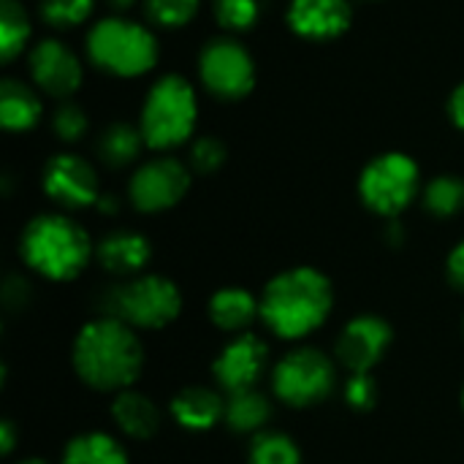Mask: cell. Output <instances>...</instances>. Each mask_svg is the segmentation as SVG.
Returning <instances> with one entry per match:
<instances>
[{
	"label": "cell",
	"instance_id": "obj_5",
	"mask_svg": "<svg viewBox=\"0 0 464 464\" xmlns=\"http://www.w3.org/2000/svg\"><path fill=\"white\" fill-rule=\"evenodd\" d=\"M87 54L95 68L111 76H141L158 63V41L155 35L130 19L106 16L92 24L87 33Z\"/></svg>",
	"mask_w": 464,
	"mask_h": 464
},
{
	"label": "cell",
	"instance_id": "obj_21",
	"mask_svg": "<svg viewBox=\"0 0 464 464\" xmlns=\"http://www.w3.org/2000/svg\"><path fill=\"white\" fill-rule=\"evenodd\" d=\"M269 419H272V402L258 389L226 394L223 421L228 424V430L242 432V435H258V432H264Z\"/></svg>",
	"mask_w": 464,
	"mask_h": 464
},
{
	"label": "cell",
	"instance_id": "obj_33",
	"mask_svg": "<svg viewBox=\"0 0 464 464\" xmlns=\"http://www.w3.org/2000/svg\"><path fill=\"white\" fill-rule=\"evenodd\" d=\"M27 299H30V285H27V280H22V277H8L5 285H3V304H5L8 310H19V307L27 304Z\"/></svg>",
	"mask_w": 464,
	"mask_h": 464
},
{
	"label": "cell",
	"instance_id": "obj_34",
	"mask_svg": "<svg viewBox=\"0 0 464 464\" xmlns=\"http://www.w3.org/2000/svg\"><path fill=\"white\" fill-rule=\"evenodd\" d=\"M446 275H449V283L462 291L464 294V239L449 253V261H446Z\"/></svg>",
	"mask_w": 464,
	"mask_h": 464
},
{
	"label": "cell",
	"instance_id": "obj_26",
	"mask_svg": "<svg viewBox=\"0 0 464 464\" xmlns=\"http://www.w3.org/2000/svg\"><path fill=\"white\" fill-rule=\"evenodd\" d=\"M247 459L250 464H302V451L285 432L264 430L253 435Z\"/></svg>",
	"mask_w": 464,
	"mask_h": 464
},
{
	"label": "cell",
	"instance_id": "obj_2",
	"mask_svg": "<svg viewBox=\"0 0 464 464\" xmlns=\"http://www.w3.org/2000/svg\"><path fill=\"white\" fill-rule=\"evenodd\" d=\"M332 307V283L313 266H294L275 275L261 294V321L280 340L313 334L326 324Z\"/></svg>",
	"mask_w": 464,
	"mask_h": 464
},
{
	"label": "cell",
	"instance_id": "obj_29",
	"mask_svg": "<svg viewBox=\"0 0 464 464\" xmlns=\"http://www.w3.org/2000/svg\"><path fill=\"white\" fill-rule=\"evenodd\" d=\"M198 11V0H144V14L158 27H185Z\"/></svg>",
	"mask_w": 464,
	"mask_h": 464
},
{
	"label": "cell",
	"instance_id": "obj_3",
	"mask_svg": "<svg viewBox=\"0 0 464 464\" xmlns=\"http://www.w3.org/2000/svg\"><path fill=\"white\" fill-rule=\"evenodd\" d=\"M19 256L35 275L52 283H68L87 269L95 247L90 242V234L73 218L44 212L24 226Z\"/></svg>",
	"mask_w": 464,
	"mask_h": 464
},
{
	"label": "cell",
	"instance_id": "obj_12",
	"mask_svg": "<svg viewBox=\"0 0 464 464\" xmlns=\"http://www.w3.org/2000/svg\"><path fill=\"white\" fill-rule=\"evenodd\" d=\"M392 340H394V332L381 315H370V313L356 315L353 321L345 324V329L337 337V345H334L337 364L345 367L351 375L372 372L386 356Z\"/></svg>",
	"mask_w": 464,
	"mask_h": 464
},
{
	"label": "cell",
	"instance_id": "obj_17",
	"mask_svg": "<svg viewBox=\"0 0 464 464\" xmlns=\"http://www.w3.org/2000/svg\"><path fill=\"white\" fill-rule=\"evenodd\" d=\"M171 416L182 430L207 432L226 416V397L209 386H185L171 397Z\"/></svg>",
	"mask_w": 464,
	"mask_h": 464
},
{
	"label": "cell",
	"instance_id": "obj_8",
	"mask_svg": "<svg viewBox=\"0 0 464 464\" xmlns=\"http://www.w3.org/2000/svg\"><path fill=\"white\" fill-rule=\"evenodd\" d=\"M421 174L411 155L386 152L370 160L359 177V196L367 209L394 220L419 196Z\"/></svg>",
	"mask_w": 464,
	"mask_h": 464
},
{
	"label": "cell",
	"instance_id": "obj_23",
	"mask_svg": "<svg viewBox=\"0 0 464 464\" xmlns=\"http://www.w3.org/2000/svg\"><path fill=\"white\" fill-rule=\"evenodd\" d=\"M63 464H128V451L106 432H84L65 446Z\"/></svg>",
	"mask_w": 464,
	"mask_h": 464
},
{
	"label": "cell",
	"instance_id": "obj_32",
	"mask_svg": "<svg viewBox=\"0 0 464 464\" xmlns=\"http://www.w3.org/2000/svg\"><path fill=\"white\" fill-rule=\"evenodd\" d=\"M343 397H345V405L356 413H367L378 405V397H381V389H378V381L372 378V372H353L348 381H345V389H343Z\"/></svg>",
	"mask_w": 464,
	"mask_h": 464
},
{
	"label": "cell",
	"instance_id": "obj_11",
	"mask_svg": "<svg viewBox=\"0 0 464 464\" xmlns=\"http://www.w3.org/2000/svg\"><path fill=\"white\" fill-rule=\"evenodd\" d=\"M41 185L44 193L63 209H87L95 207L101 198L95 169L73 152H60L49 158L41 174Z\"/></svg>",
	"mask_w": 464,
	"mask_h": 464
},
{
	"label": "cell",
	"instance_id": "obj_22",
	"mask_svg": "<svg viewBox=\"0 0 464 464\" xmlns=\"http://www.w3.org/2000/svg\"><path fill=\"white\" fill-rule=\"evenodd\" d=\"M144 144V136H141V128L139 125H130V122H111L101 130L98 136V158L111 166V169H125L130 166L139 152H141Z\"/></svg>",
	"mask_w": 464,
	"mask_h": 464
},
{
	"label": "cell",
	"instance_id": "obj_6",
	"mask_svg": "<svg viewBox=\"0 0 464 464\" xmlns=\"http://www.w3.org/2000/svg\"><path fill=\"white\" fill-rule=\"evenodd\" d=\"M196 117L198 106L190 82L174 73L158 79L150 87L139 117L144 144L152 150H171L185 144L193 136Z\"/></svg>",
	"mask_w": 464,
	"mask_h": 464
},
{
	"label": "cell",
	"instance_id": "obj_20",
	"mask_svg": "<svg viewBox=\"0 0 464 464\" xmlns=\"http://www.w3.org/2000/svg\"><path fill=\"white\" fill-rule=\"evenodd\" d=\"M41 98L19 79L0 82V122L8 133L33 130L41 120Z\"/></svg>",
	"mask_w": 464,
	"mask_h": 464
},
{
	"label": "cell",
	"instance_id": "obj_4",
	"mask_svg": "<svg viewBox=\"0 0 464 464\" xmlns=\"http://www.w3.org/2000/svg\"><path fill=\"white\" fill-rule=\"evenodd\" d=\"M98 315L117 318L130 329H166L182 313V291L163 275H136L117 280L98 294Z\"/></svg>",
	"mask_w": 464,
	"mask_h": 464
},
{
	"label": "cell",
	"instance_id": "obj_7",
	"mask_svg": "<svg viewBox=\"0 0 464 464\" xmlns=\"http://www.w3.org/2000/svg\"><path fill=\"white\" fill-rule=\"evenodd\" d=\"M337 386L334 362L318 348H296L272 370V392L288 408H313L332 397Z\"/></svg>",
	"mask_w": 464,
	"mask_h": 464
},
{
	"label": "cell",
	"instance_id": "obj_16",
	"mask_svg": "<svg viewBox=\"0 0 464 464\" xmlns=\"http://www.w3.org/2000/svg\"><path fill=\"white\" fill-rule=\"evenodd\" d=\"M152 258V245L139 231H111L95 245V261L103 272L117 280H130L144 275Z\"/></svg>",
	"mask_w": 464,
	"mask_h": 464
},
{
	"label": "cell",
	"instance_id": "obj_24",
	"mask_svg": "<svg viewBox=\"0 0 464 464\" xmlns=\"http://www.w3.org/2000/svg\"><path fill=\"white\" fill-rule=\"evenodd\" d=\"M30 38V16L19 0H0V57L11 63Z\"/></svg>",
	"mask_w": 464,
	"mask_h": 464
},
{
	"label": "cell",
	"instance_id": "obj_35",
	"mask_svg": "<svg viewBox=\"0 0 464 464\" xmlns=\"http://www.w3.org/2000/svg\"><path fill=\"white\" fill-rule=\"evenodd\" d=\"M449 117H451V122L464 133V82L451 92V98H449Z\"/></svg>",
	"mask_w": 464,
	"mask_h": 464
},
{
	"label": "cell",
	"instance_id": "obj_30",
	"mask_svg": "<svg viewBox=\"0 0 464 464\" xmlns=\"http://www.w3.org/2000/svg\"><path fill=\"white\" fill-rule=\"evenodd\" d=\"M228 152H226V144L215 136H201L190 144V152H188V163H190V171L196 174H215L218 169H223Z\"/></svg>",
	"mask_w": 464,
	"mask_h": 464
},
{
	"label": "cell",
	"instance_id": "obj_27",
	"mask_svg": "<svg viewBox=\"0 0 464 464\" xmlns=\"http://www.w3.org/2000/svg\"><path fill=\"white\" fill-rule=\"evenodd\" d=\"M95 8V0H41L38 14L52 27H76L82 24Z\"/></svg>",
	"mask_w": 464,
	"mask_h": 464
},
{
	"label": "cell",
	"instance_id": "obj_14",
	"mask_svg": "<svg viewBox=\"0 0 464 464\" xmlns=\"http://www.w3.org/2000/svg\"><path fill=\"white\" fill-rule=\"evenodd\" d=\"M30 76L52 98L68 101L82 84V63L79 57L57 38H44L30 49L27 57Z\"/></svg>",
	"mask_w": 464,
	"mask_h": 464
},
{
	"label": "cell",
	"instance_id": "obj_31",
	"mask_svg": "<svg viewBox=\"0 0 464 464\" xmlns=\"http://www.w3.org/2000/svg\"><path fill=\"white\" fill-rule=\"evenodd\" d=\"M52 128H54V136L60 141L73 144L87 133V114H84V109L79 103L63 101L52 114Z\"/></svg>",
	"mask_w": 464,
	"mask_h": 464
},
{
	"label": "cell",
	"instance_id": "obj_19",
	"mask_svg": "<svg viewBox=\"0 0 464 464\" xmlns=\"http://www.w3.org/2000/svg\"><path fill=\"white\" fill-rule=\"evenodd\" d=\"M111 419L117 424V430L133 440H147L160 430V411L158 405L144 397L141 392L125 389L120 394H114L111 402Z\"/></svg>",
	"mask_w": 464,
	"mask_h": 464
},
{
	"label": "cell",
	"instance_id": "obj_40",
	"mask_svg": "<svg viewBox=\"0 0 464 464\" xmlns=\"http://www.w3.org/2000/svg\"><path fill=\"white\" fill-rule=\"evenodd\" d=\"M16 464H49V462H44V459H35V457H33V459H22V462H16Z\"/></svg>",
	"mask_w": 464,
	"mask_h": 464
},
{
	"label": "cell",
	"instance_id": "obj_38",
	"mask_svg": "<svg viewBox=\"0 0 464 464\" xmlns=\"http://www.w3.org/2000/svg\"><path fill=\"white\" fill-rule=\"evenodd\" d=\"M95 209H98V212H103V215H114V212L120 209V201H117L114 196H103V193H101V198H98Z\"/></svg>",
	"mask_w": 464,
	"mask_h": 464
},
{
	"label": "cell",
	"instance_id": "obj_10",
	"mask_svg": "<svg viewBox=\"0 0 464 464\" xmlns=\"http://www.w3.org/2000/svg\"><path fill=\"white\" fill-rule=\"evenodd\" d=\"M190 188V166L177 158H155L139 166L130 177L128 196L139 212L155 215L177 207Z\"/></svg>",
	"mask_w": 464,
	"mask_h": 464
},
{
	"label": "cell",
	"instance_id": "obj_37",
	"mask_svg": "<svg viewBox=\"0 0 464 464\" xmlns=\"http://www.w3.org/2000/svg\"><path fill=\"white\" fill-rule=\"evenodd\" d=\"M402 239H405V231H402V226L397 223V218L386 226V242L392 245V247H400L402 245Z\"/></svg>",
	"mask_w": 464,
	"mask_h": 464
},
{
	"label": "cell",
	"instance_id": "obj_25",
	"mask_svg": "<svg viewBox=\"0 0 464 464\" xmlns=\"http://www.w3.org/2000/svg\"><path fill=\"white\" fill-rule=\"evenodd\" d=\"M424 209L435 218H454L464 209V179L454 174H443L435 177L432 182H427L424 193Z\"/></svg>",
	"mask_w": 464,
	"mask_h": 464
},
{
	"label": "cell",
	"instance_id": "obj_36",
	"mask_svg": "<svg viewBox=\"0 0 464 464\" xmlns=\"http://www.w3.org/2000/svg\"><path fill=\"white\" fill-rule=\"evenodd\" d=\"M14 446H16V427L11 419H3V424H0V454L8 457L14 451Z\"/></svg>",
	"mask_w": 464,
	"mask_h": 464
},
{
	"label": "cell",
	"instance_id": "obj_15",
	"mask_svg": "<svg viewBox=\"0 0 464 464\" xmlns=\"http://www.w3.org/2000/svg\"><path fill=\"white\" fill-rule=\"evenodd\" d=\"M353 19L348 0H291L288 3V27L307 41H332L340 38Z\"/></svg>",
	"mask_w": 464,
	"mask_h": 464
},
{
	"label": "cell",
	"instance_id": "obj_1",
	"mask_svg": "<svg viewBox=\"0 0 464 464\" xmlns=\"http://www.w3.org/2000/svg\"><path fill=\"white\" fill-rule=\"evenodd\" d=\"M73 370L95 392L120 394L133 389L144 370V348L136 329L117 318H92L73 340Z\"/></svg>",
	"mask_w": 464,
	"mask_h": 464
},
{
	"label": "cell",
	"instance_id": "obj_9",
	"mask_svg": "<svg viewBox=\"0 0 464 464\" xmlns=\"http://www.w3.org/2000/svg\"><path fill=\"white\" fill-rule=\"evenodd\" d=\"M201 84L220 101H239L256 84V65L250 52L228 35L204 44L198 57Z\"/></svg>",
	"mask_w": 464,
	"mask_h": 464
},
{
	"label": "cell",
	"instance_id": "obj_41",
	"mask_svg": "<svg viewBox=\"0 0 464 464\" xmlns=\"http://www.w3.org/2000/svg\"><path fill=\"white\" fill-rule=\"evenodd\" d=\"M462 408H464V392H462Z\"/></svg>",
	"mask_w": 464,
	"mask_h": 464
},
{
	"label": "cell",
	"instance_id": "obj_18",
	"mask_svg": "<svg viewBox=\"0 0 464 464\" xmlns=\"http://www.w3.org/2000/svg\"><path fill=\"white\" fill-rule=\"evenodd\" d=\"M209 321L226 334H245L256 318H261V299H256L247 288L228 285L212 294L209 299Z\"/></svg>",
	"mask_w": 464,
	"mask_h": 464
},
{
	"label": "cell",
	"instance_id": "obj_13",
	"mask_svg": "<svg viewBox=\"0 0 464 464\" xmlns=\"http://www.w3.org/2000/svg\"><path fill=\"white\" fill-rule=\"evenodd\" d=\"M266 359H269V348L261 337H256L253 332L234 334L215 356L212 375L226 394L256 389V383L266 370Z\"/></svg>",
	"mask_w": 464,
	"mask_h": 464
},
{
	"label": "cell",
	"instance_id": "obj_39",
	"mask_svg": "<svg viewBox=\"0 0 464 464\" xmlns=\"http://www.w3.org/2000/svg\"><path fill=\"white\" fill-rule=\"evenodd\" d=\"M136 0H106V5H111L114 11H125V8H130Z\"/></svg>",
	"mask_w": 464,
	"mask_h": 464
},
{
	"label": "cell",
	"instance_id": "obj_28",
	"mask_svg": "<svg viewBox=\"0 0 464 464\" xmlns=\"http://www.w3.org/2000/svg\"><path fill=\"white\" fill-rule=\"evenodd\" d=\"M212 11L220 27L231 33H245L258 22V0H212Z\"/></svg>",
	"mask_w": 464,
	"mask_h": 464
}]
</instances>
